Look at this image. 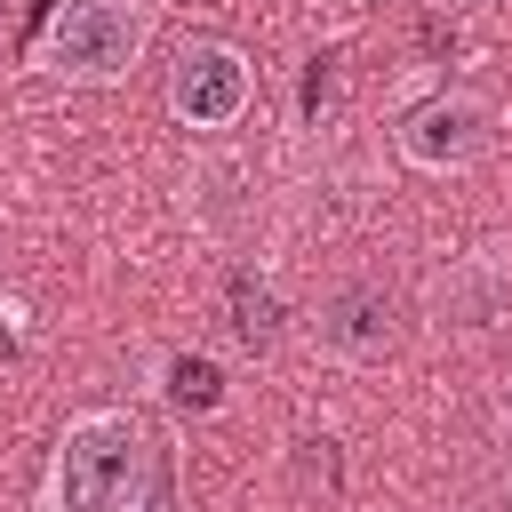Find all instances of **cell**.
I'll return each mask as SVG.
<instances>
[{
    "label": "cell",
    "instance_id": "1",
    "mask_svg": "<svg viewBox=\"0 0 512 512\" xmlns=\"http://www.w3.org/2000/svg\"><path fill=\"white\" fill-rule=\"evenodd\" d=\"M160 480V440L136 408H80L40 472V512H144Z\"/></svg>",
    "mask_w": 512,
    "mask_h": 512
},
{
    "label": "cell",
    "instance_id": "2",
    "mask_svg": "<svg viewBox=\"0 0 512 512\" xmlns=\"http://www.w3.org/2000/svg\"><path fill=\"white\" fill-rule=\"evenodd\" d=\"M152 48V0H48L32 32V72L64 88H120Z\"/></svg>",
    "mask_w": 512,
    "mask_h": 512
},
{
    "label": "cell",
    "instance_id": "3",
    "mask_svg": "<svg viewBox=\"0 0 512 512\" xmlns=\"http://www.w3.org/2000/svg\"><path fill=\"white\" fill-rule=\"evenodd\" d=\"M408 320H416V304H408V288H400L392 272H344V280L312 304L304 336H312L320 360L376 368V360H392V352L408 344Z\"/></svg>",
    "mask_w": 512,
    "mask_h": 512
},
{
    "label": "cell",
    "instance_id": "4",
    "mask_svg": "<svg viewBox=\"0 0 512 512\" xmlns=\"http://www.w3.org/2000/svg\"><path fill=\"white\" fill-rule=\"evenodd\" d=\"M392 144H400V160L424 168V176H464V168H480V160L504 144V104H496L488 88H432L424 104L400 112Z\"/></svg>",
    "mask_w": 512,
    "mask_h": 512
},
{
    "label": "cell",
    "instance_id": "5",
    "mask_svg": "<svg viewBox=\"0 0 512 512\" xmlns=\"http://www.w3.org/2000/svg\"><path fill=\"white\" fill-rule=\"evenodd\" d=\"M168 112L184 128H240L256 112V64L232 40H184L168 64Z\"/></svg>",
    "mask_w": 512,
    "mask_h": 512
},
{
    "label": "cell",
    "instance_id": "6",
    "mask_svg": "<svg viewBox=\"0 0 512 512\" xmlns=\"http://www.w3.org/2000/svg\"><path fill=\"white\" fill-rule=\"evenodd\" d=\"M512 304V272L496 256H448L432 272V320L440 328H488Z\"/></svg>",
    "mask_w": 512,
    "mask_h": 512
},
{
    "label": "cell",
    "instance_id": "7",
    "mask_svg": "<svg viewBox=\"0 0 512 512\" xmlns=\"http://www.w3.org/2000/svg\"><path fill=\"white\" fill-rule=\"evenodd\" d=\"M224 320H232V344L240 352H280L288 344V296H280V280L272 272H232V288H224Z\"/></svg>",
    "mask_w": 512,
    "mask_h": 512
},
{
    "label": "cell",
    "instance_id": "8",
    "mask_svg": "<svg viewBox=\"0 0 512 512\" xmlns=\"http://www.w3.org/2000/svg\"><path fill=\"white\" fill-rule=\"evenodd\" d=\"M160 400L168 408H192V416H216L224 408V368L208 352H168L160 360Z\"/></svg>",
    "mask_w": 512,
    "mask_h": 512
}]
</instances>
